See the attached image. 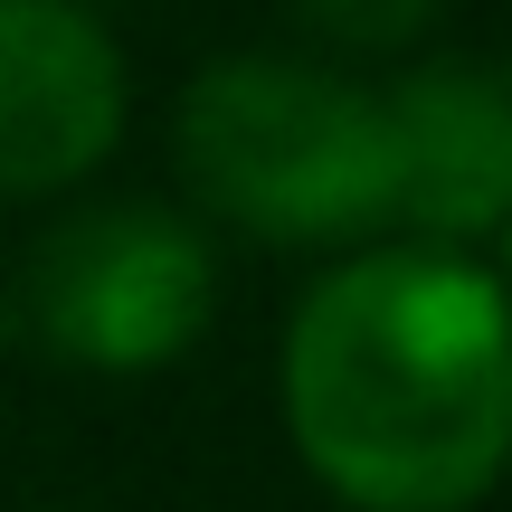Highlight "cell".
Listing matches in <instances>:
<instances>
[{
    "label": "cell",
    "instance_id": "4",
    "mask_svg": "<svg viewBox=\"0 0 512 512\" xmlns=\"http://www.w3.org/2000/svg\"><path fill=\"white\" fill-rule=\"evenodd\" d=\"M124 133V57L67 0H0V200L95 171Z\"/></svg>",
    "mask_w": 512,
    "mask_h": 512
},
{
    "label": "cell",
    "instance_id": "1",
    "mask_svg": "<svg viewBox=\"0 0 512 512\" xmlns=\"http://www.w3.org/2000/svg\"><path fill=\"white\" fill-rule=\"evenodd\" d=\"M285 427L361 512H465L503 475V294L437 247L342 266L285 332Z\"/></svg>",
    "mask_w": 512,
    "mask_h": 512
},
{
    "label": "cell",
    "instance_id": "6",
    "mask_svg": "<svg viewBox=\"0 0 512 512\" xmlns=\"http://www.w3.org/2000/svg\"><path fill=\"white\" fill-rule=\"evenodd\" d=\"M294 19L342 38V48H399L437 19V0H294Z\"/></svg>",
    "mask_w": 512,
    "mask_h": 512
},
{
    "label": "cell",
    "instance_id": "2",
    "mask_svg": "<svg viewBox=\"0 0 512 512\" xmlns=\"http://www.w3.org/2000/svg\"><path fill=\"white\" fill-rule=\"evenodd\" d=\"M181 162L266 247H332L389 219L380 95L294 57H228L181 95Z\"/></svg>",
    "mask_w": 512,
    "mask_h": 512
},
{
    "label": "cell",
    "instance_id": "5",
    "mask_svg": "<svg viewBox=\"0 0 512 512\" xmlns=\"http://www.w3.org/2000/svg\"><path fill=\"white\" fill-rule=\"evenodd\" d=\"M380 124H389V219L427 228V238H494L512 209L503 76L475 57H437V67L399 76Z\"/></svg>",
    "mask_w": 512,
    "mask_h": 512
},
{
    "label": "cell",
    "instance_id": "3",
    "mask_svg": "<svg viewBox=\"0 0 512 512\" xmlns=\"http://www.w3.org/2000/svg\"><path fill=\"white\" fill-rule=\"evenodd\" d=\"M209 247L190 219L152 200H114L48 228L19 256V313L48 351L86 370H152L209 323Z\"/></svg>",
    "mask_w": 512,
    "mask_h": 512
}]
</instances>
